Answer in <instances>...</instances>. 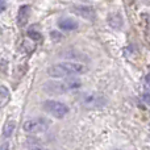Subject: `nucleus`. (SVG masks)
<instances>
[{
	"mask_svg": "<svg viewBox=\"0 0 150 150\" xmlns=\"http://www.w3.org/2000/svg\"><path fill=\"white\" fill-rule=\"evenodd\" d=\"M87 66L79 62H61L57 65L50 66L46 70L50 78H65V76H74V75H82L87 73Z\"/></svg>",
	"mask_w": 150,
	"mask_h": 150,
	"instance_id": "nucleus-1",
	"label": "nucleus"
},
{
	"mask_svg": "<svg viewBox=\"0 0 150 150\" xmlns=\"http://www.w3.org/2000/svg\"><path fill=\"white\" fill-rule=\"evenodd\" d=\"M82 86V82L76 78H69L66 80H53L44 84V91L52 95H62V93L70 92Z\"/></svg>",
	"mask_w": 150,
	"mask_h": 150,
	"instance_id": "nucleus-2",
	"label": "nucleus"
},
{
	"mask_svg": "<svg viewBox=\"0 0 150 150\" xmlns=\"http://www.w3.org/2000/svg\"><path fill=\"white\" fill-rule=\"evenodd\" d=\"M42 107L47 113H50L57 119H62L69 113V107L57 100H46L42 103Z\"/></svg>",
	"mask_w": 150,
	"mask_h": 150,
	"instance_id": "nucleus-3",
	"label": "nucleus"
},
{
	"mask_svg": "<svg viewBox=\"0 0 150 150\" xmlns=\"http://www.w3.org/2000/svg\"><path fill=\"white\" fill-rule=\"evenodd\" d=\"M50 122L44 119H33L28 120L23 124V129L26 133H42L49 128Z\"/></svg>",
	"mask_w": 150,
	"mask_h": 150,
	"instance_id": "nucleus-4",
	"label": "nucleus"
},
{
	"mask_svg": "<svg viewBox=\"0 0 150 150\" xmlns=\"http://www.w3.org/2000/svg\"><path fill=\"white\" fill-rule=\"evenodd\" d=\"M82 101L88 108H98V107L103 105V98L96 95V93H86V95H83Z\"/></svg>",
	"mask_w": 150,
	"mask_h": 150,
	"instance_id": "nucleus-5",
	"label": "nucleus"
},
{
	"mask_svg": "<svg viewBox=\"0 0 150 150\" xmlns=\"http://www.w3.org/2000/svg\"><path fill=\"white\" fill-rule=\"evenodd\" d=\"M58 26L62 30H75L78 28V21L71 17H63L58 20Z\"/></svg>",
	"mask_w": 150,
	"mask_h": 150,
	"instance_id": "nucleus-6",
	"label": "nucleus"
},
{
	"mask_svg": "<svg viewBox=\"0 0 150 150\" xmlns=\"http://www.w3.org/2000/svg\"><path fill=\"white\" fill-rule=\"evenodd\" d=\"M29 13H30V7H29V5H23V7H20L18 13H17V24L20 26H24L28 23Z\"/></svg>",
	"mask_w": 150,
	"mask_h": 150,
	"instance_id": "nucleus-7",
	"label": "nucleus"
},
{
	"mask_svg": "<svg viewBox=\"0 0 150 150\" xmlns=\"http://www.w3.org/2000/svg\"><path fill=\"white\" fill-rule=\"evenodd\" d=\"M73 12H75L76 15L82 16L84 18H93V9L91 7H86V5H78V7L73 8Z\"/></svg>",
	"mask_w": 150,
	"mask_h": 150,
	"instance_id": "nucleus-8",
	"label": "nucleus"
},
{
	"mask_svg": "<svg viewBox=\"0 0 150 150\" xmlns=\"http://www.w3.org/2000/svg\"><path fill=\"white\" fill-rule=\"evenodd\" d=\"M16 129V122L13 120H8L7 122L4 124V128H3V136L4 137H11L13 134Z\"/></svg>",
	"mask_w": 150,
	"mask_h": 150,
	"instance_id": "nucleus-9",
	"label": "nucleus"
},
{
	"mask_svg": "<svg viewBox=\"0 0 150 150\" xmlns=\"http://www.w3.org/2000/svg\"><path fill=\"white\" fill-rule=\"evenodd\" d=\"M28 36L30 37L32 40H34V41H40V40H41V33L33 30V29H29L28 30Z\"/></svg>",
	"mask_w": 150,
	"mask_h": 150,
	"instance_id": "nucleus-10",
	"label": "nucleus"
},
{
	"mask_svg": "<svg viewBox=\"0 0 150 150\" xmlns=\"http://www.w3.org/2000/svg\"><path fill=\"white\" fill-rule=\"evenodd\" d=\"M61 36H62L61 33H57V32H52V37H53V40H61Z\"/></svg>",
	"mask_w": 150,
	"mask_h": 150,
	"instance_id": "nucleus-11",
	"label": "nucleus"
},
{
	"mask_svg": "<svg viewBox=\"0 0 150 150\" xmlns=\"http://www.w3.org/2000/svg\"><path fill=\"white\" fill-rule=\"evenodd\" d=\"M5 9H7V7H5V3L3 1V0H0V13H3Z\"/></svg>",
	"mask_w": 150,
	"mask_h": 150,
	"instance_id": "nucleus-12",
	"label": "nucleus"
},
{
	"mask_svg": "<svg viewBox=\"0 0 150 150\" xmlns=\"http://www.w3.org/2000/svg\"><path fill=\"white\" fill-rule=\"evenodd\" d=\"M144 101L146 104H150V93H144Z\"/></svg>",
	"mask_w": 150,
	"mask_h": 150,
	"instance_id": "nucleus-13",
	"label": "nucleus"
},
{
	"mask_svg": "<svg viewBox=\"0 0 150 150\" xmlns=\"http://www.w3.org/2000/svg\"><path fill=\"white\" fill-rule=\"evenodd\" d=\"M145 82H146V84H149V86H150V73L145 76Z\"/></svg>",
	"mask_w": 150,
	"mask_h": 150,
	"instance_id": "nucleus-14",
	"label": "nucleus"
},
{
	"mask_svg": "<svg viewBox=\"0 0 150 150\" xmlns=\"http://www.w3.org/2000/svg\"><path fill=\"white\" fill-rule=\"evenodd\" d=\"M8 148V145H3V146H0V149H7Z\"/></svg>",
	"mask_w": 150,
	"mask_h": 150,
	"instance_id": "nucleus-15",
	"label": "nucleus"
}]
</instances>
